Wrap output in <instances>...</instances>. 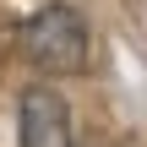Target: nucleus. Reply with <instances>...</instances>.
I'll list each match as a JSON object with an SVG mask.
<instances>
[{"label":"nucleus","mask_w":147,"mask_h":147,"mask_svg":"<svg viewBox=\"0 0 147 147\" xmlns=\"http://www.w3.org/2000/svg\"><path fill=\"white\" fill-rule=\"evenodd\" d=\"M22 55H27L44 76H76V71H87V55H93L87 22H82L71 5H44V11H33L27 27H22Z\"/></svg>","instance_id":"1"},{"label":"nucleus","mask_w":147,"mask_h":147,"mask_svg":"<svg viewBox=\"0 0 147 147\" xmlns=\"http://www.w3.org/2000/svg\"><path fill=\"white\" fill-rule=\"evenodd\" d=\"M22 147H71V109L55 87H27L22 93Z\"/></svg>","instance_id":"2"}]
</instances>
